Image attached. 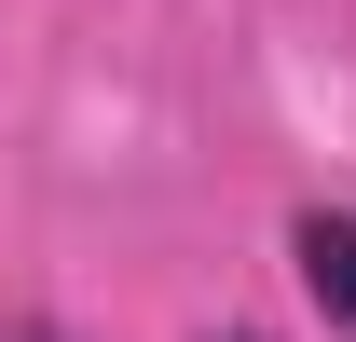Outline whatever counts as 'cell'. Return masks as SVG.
I'll return each mask as SVG.
<instances>
[{"mask_svg": "<svg viewBox=\"0 0 356 342\" xmlns=\"http://www.w3.org/2000/svg\"><path fill=\"white\" fill-rule=\"evenodd\" d=\"M233 342H261V329H233Z\"/></svg>", "mask_w": 356, "mask_h": 342, "instance_id": "cell-3", "label": "cell"}, {"mask_svg": "<svg viewBox=\"0 0 356 342\" xmlns=\"http://www.w3.org/2000/svg\"><path fill=\"white\" fill-rule=\"evenodd\" d=\"M0 342H69V329H0Z\"/></svg>", "mask_w": 356, "mask_h": 342, "instance_id": "cell-2", "label": "cell"}, {"mask_svg": "<svg viewBox=\"0 0 356 342\" xmlns=\"http://www.w3.org/2000/svg\"><path fill=\"white\" fill-rule=\"evenodd\" d=\"M288 260H302V288L315 315L356 342V206H302V233H288Z\"/></svg>", "mask_w": 356, "mask_h": 342, "instance_id": "cell-1", "label": "cell"}]
</instances>
